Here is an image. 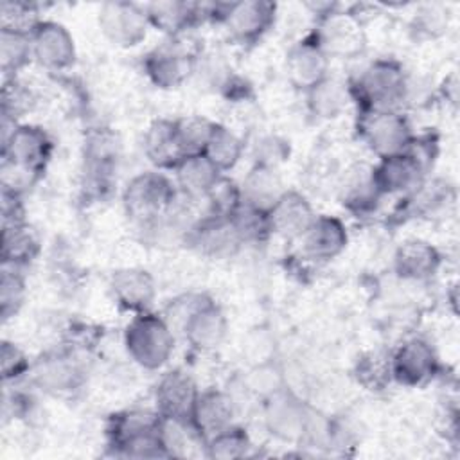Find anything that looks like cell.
I'll use <instances>...</instances> for the list:
<instances>
[{"instance_id": "cell-1", "label": "cell", "mask_w": 460, "mask_h": 460, "mask_svg": "<svg viewBox=\"0 0 460 460\" xmlns=\"http://www.w3.org/2000/svg\"><path fill=\"white\" fill-rule=\"evenodd\" d=\"M156 410H124L108 420V447L120 458H167Z\"/></svg>"}, {"instance_id": "cell-2", "label": "cell", "mask_w": 460, "mask_h": 460, "mask_svg": "<svg viewBox=\"0 0 460 460\" xmlns=\"http://www.w3.org/2000/svg\"><path fill=\"white\" fill-rule=\"evenodd\" d=\"M349 90L358 111L399 110L410 95V81L399 61L379 58L349 83Z\"/></svg>"}, {"instance_id": "cell-3", "label": "cell", "mask_w": 460, "mask_h": 460, "mask_svg": "<svg viewBox=\"0 0 460 460\" xmlns=\"http://www.w3.org/2000/svg\"><path fill=\"white\" fill-rule=\"evenodd\" d=\"M180 192L174 180L160 171H144L133 176L122 190L126 216L140 226H153L176 205Z\"/></svg>"}, {"instance_id": "cell-4", "label": "cell", "mask_w": 460, "mask_h": 460, "mask_svg": "<svg viewBox=\"0 0 460 460\" xmlns=\"http://www.w3.org/2000/svg\"><path fill=\"white\" fill-rule=\"evenodd\" d=\"M124 347L140 368L160 370L174 352L172 325L153 311L137 313L124 329Z\"/></svg>"}, {"instance_id": "cell-5", "label": "cell", "mask_w": 460, "mask_h": 460, "mask_svg": "<svg viewBox=\"0 0 460 460\" xmlns=\"http://www.w3.org/2000/svg\"><path fill=\"white\" fill-rule=\"evenodd\" d=\"M356 129L361 142L377 160L406 151L415 137L410 120L399 110L358 111Z\"/></svg>"}, {"instance_id": "cell-6", "label": "cell", "mask_w": 460, "mask_h": 460, "mask_svg": "<svg viewBox=\"0 0 460 460\" xmlns=\"http://www.w3.org/2000/svg\"><path fill=\"white\" fill-rule=\"evenodd\" d=\"M277 5L266 0H241L210 5V20L221 23L239 45L257 43L275 23Z\"/></svg>"}, {"instance_id": "cell-7", "label": "cell", "mask_w": 460, "mask_h": 460, "mask_svg": "<svg viewBox=\"0 0 460 460\" xmlns=\"http://www.w3.org/2000/svg\"><path fill=\"white\" fill-rule=\"evenodd\" d=\"M264 426L284 442H304L314 411L289 388H282L262 401Z\"/></svg>"}, {"instance_id": "cell-8", "label": "cell", "mask_w": 460, "mask_h": 460, "mask_svg": "<svg viewBox=\"0 0 460 460\" xmlns=\"http://www.w3.org/2000/svg\"><path fill=\"white\" fill-rule=\"evenodd\" d=\"M2 129V160L41 176L54 151L50 135L36 124L16 122Z\"/></svg>"}, {"instance_id": "cell-9", "label": "cell", "mask_w": 460, "mask_h": 460, "mask_svg": "<svg viewBox=\"0 0 460 460\" xmlns=\"http://www.w3.org/2000/svg\"><path fill=\"white\" fill-rule=\"evenodd\" d=\"M181 332L185 341L199 352L217 349L228 332V320L223 309L208 296H189L187 309L181 314Z\"/></svg>"}, {"instance_id": "cell-10", "label": "cell", "mask_w": 460, "mask_h": 460, "mask_svg": "<svg viewBox=\"0 0 460 460\" xmlns=\"http://www.w3.org/2000/svg\"><path fill=\"white\" fill-rule=\"evenodd\" d=\"M313 36L329 58H356L367 45L359 16L336 9L320 14Z\"/></svg>"}, {"instance_id": "cell-11", "label": "cell", "mask_w": 460, "mask_h": 460, "mask_svg": "<svg viewBox=\"0 0 460 460\" xmlns=\"http://www.w3.org/2000/svg\"><path fill=\"white\" fill-rule=\"evenodd\" d=\"M390 368L394 383L415 388L435 379L440 370V361L435 347L426 338L413 336L390 352Z\"/></svg>"}, {"instance_id": "cell-12", "label": "cell", "mask_w": 460, "mask_h": 460, "mask_svg": "<svg viewBox=\"0 0 460 460\" xmlns=\"http://www.w3.org/2000/svg\"><path fill=\"white\" fill-rule=\"evenodd\" d=\"M97 23L102 36L115 47L129 49L138 45L146 34L149 20L146 7L135 2L110 0L99 7Z\"/></svg>"}, {"instance_id": "cell-13", "label": "cell", "mask_w": 460, "mask_h": 460, "mask_svg": "<svg viewBox=\"0 0 460 460\" xmlns=\"http://www.w3.org/2000/svg\"><path fill=\"white\" fill-rule=\"evenodd\" d=\"M176 40L178 38H171V41L151 49L142 61L147 79L156 88H178L196 70V56Z\"/></svg>"}, {"instance_id": "cell-14", "label": "cell", "mask_w": 460, "mask_h": 460, "mask_svg": "<svg viewBox=\"0 0 460 460\" xmlns=\"http://www.w3.org/2000/svg\"><path fill=\"white\" fill-rule=\"evenodd\" d=\"M32 59L50 70L61 72L75 63V41L70 31L54 20H41L31 31Z\"/></svg>"}, {"instance_id": "cell-15", "label": "cell", "mask_w": 460, "mask_h": 460, "mask_svg": "<svg viewBox=\"0 0 460 460\" xmlns=\"http://www.w3.org/2000/svg\"><path fill=\"white\" fill-rule=\"evenodd\" d=\"M199 392L196 379L187 370H167L155 386V410L164 419L189 422Z\"/></svg>"}, {"instance_id": "cell-16", "label": "cell", "mask_w": 460, "mask_h": 460, "mask_svg": "<svg viewBox=\"0 0 460 460\" xmlns=\"http://www.w3.org/2000/svg\"><path fill=\"white\" fill-rule=\"evenodd\" d=\"M331 58L323 52L313 34L293 43L286 54L288 81L300 92H309L329 77Z\"/></svg>"}, {"instance_id": "cell-17", "label": "cell", "mask_w": 460, "mask_h": 460, "mask_svg": "<svg viewBox=\"0 0 460 460\" xmlns=\"http://www.w3.org/2000/svg\"><path fill=\"white\" fill-rule=\"evenodd\" d=\"M428 169L410 153L402 151L374 164V178L383 196H410L426 181Z\"/></svg>"}, {"instance_id": "cell-18", "label": "cell", "mask_w": 460, "mask_h": 460, "mask_svg": "<svg viewBox=\"0 0 460 460\" xmlns=\"http://www.w3.org/2000/svg\"><path fill=\"white\" fill-rule=\"evenodd\" d=\"M149 25L169 38H180L203 20H210V4L164 0L146 4Z\"/></svg>"}, {"instance_id": "cell-19", "label": "cell", "mask_w": 460, "mask_h": 460, "mask_svg": "<svg viewBox=\"0 0 460 460\" xmlns=\"http://www.w3.org/2000/svg\"><path fill=\"white\" fill-rule=\"evenodd\" d=\"M110 291L124 311L137 314L151 311L156 298V282L147 270L129 266L111 273Z\"/></svg>"}, {"instance_id": "cell-20", "label": "cell", "mask_w": 460, "mask_h": 460, "mask_svg": "<svg viewBox=\"0 0 460 460\" xmlns=\"http://www.w3.org/2000/svg\"><path fill=\"white\" fill-rule=\"evenodd\" d=\"M34 383L50 394H70L84 381L79 361L70 352L43 354L31 368Z\"/></svg>"}, {"instance_id": "cell-21", "label": "cell", "mask_w": 460, "mask_h": 460, "mask_svg": "<svg viewBox=\"0 0 460 460\" xmlns=\"http://www.w3.org/2000/svg\"><path fill=\"white\" fill-rule=\"evenodd\" d=\"M300 241L305 259L327 262L345 250L349 243V234L347 226L340 217L329 214H316L314 221L300 237Z\"/></svg>"}, {"instance_id": "cell-22", "label": "cell", "mask_w": 460, "mask_h": 460, "mask_svg": "<svg viewBox=\"0 0 460 460\" xmlns=\"http://www.w3.org/2000/svg\"><path fill=\"white\" fill-rule=\"evenodd\" d=\"M185 241L199 253L216 259L232 255L241 246L230 219L210 214H205L190 225L185 234Z\"/></svg>"}, {"instance_id": "cell-23", "label": "cell", "mask_w": 460, "mask_h": 460, "mask_svg": "<svg viewBox=\"0 0 460 460\" xmlns=\"http://www.w3.org/2000/svg\"><path fill=\"white\" fill-rule=\"evenodd\" d=\"M271 234L284 239H300L316 217L309 199L298 192L286 189L268 210Z\"/></svg>"}, {"instance_id": "cell-24", "label": "cell", "mask_w": 460, "mask_h": 460, "mask_svg": "<svg viewBox=\"0 0 460 460\" xmlns=\"http://www.w3.org/2000/svg\"><path fill=\"white\" fill-rule=\"evenodd\" d=\"M234 417H235V404L232 397L223 390L210 388V390L199 392L196 404L192 408L189 424L205 444L207 438L230 428L234 424Z\"/></svg>"}, {"instance_id": "cell-25", "label": "cell", "mask_w": 460, "mask_h": 460, "mask_svg": "<svg viewBox=\"0 0 460 460\" xmlns=\"http://www.w3.org/2000/svg\"><path fill=\"white\" fill-rule=\"evenodd\" d=\"M383 194L374 178V165L359 162L350 165L340 183V203L356 216L376 210Z\"/></svg>"}, {"instance_id": "cell-26", "label": "cell", "mask_w": 460, "mask_h": 460, "mask_svg": "<svg viewBox=\"0 0 460 460\" xmlns=\"http://www.w3.org/2000/svg\"><path fill=\"white\" fill-rule=\"evenodd\" d=\"M440 264L442 255L438 248L422 239H408L394 253V271L404 280H429Z\"/></svg>"}, {"instance_id": "cell-27", "label": "cell", "mask_w": 460, "mask_h": 460, "mask_svg": "<svg viewBox=\"0 0 460 460\" xmlns=\"http://www.w3.org/2000/svg\"><path fill=\"white\" fill-rule=\"evenodd\" d=\"M144 155L158 171H172L183 156L174 120L156 119L144 133Z\"/></svg>"}, {"instance_id": "cell-28", "label": "cell", "mask_w": 460, "mask_h": 460, "mask_svg": "<svg viewBox=\"0 0 460 460\" xmlns=\"http://www.w3.org/2000/svg\"><path fill=\"white\" fill-rule=\"evenodd\" d=\"M172 172L180 196L189 199H203L212 183L223 174L205 155H189L181 158Z\"/></svg>"}, {"instance_id": "cell-29", "label": "cell", "mask_w": 460, "mask_h": 460, "mask_svg": "<svg viewBox=\"0 0 460 460\" xmlns=\"http://www.w3.org/2000/svg\"><path fill=\"white\" fill-rule=\"evenodd\" d=\"M284 190L277 169L261 164H253L241 183L243 201L262 210H270Z\"/></svg>"}, {"instance_id": "cell-30", "label": "cell", "mask_w": 460, "mask_h": 460, "mask_svg": "<svg viewBox=\"0 0 460 460\" xmlns=\"http://www.w3.org/2000/svg\"><path fill=\"white\" fill-rule=\"evenodd\" d=\"M38 253H40V237L27 225V221L2 226V244H0L2 266L22 268L31 261H34Z\"/></svg>"}, {"instance_id": "cell-31", "label": "cell", "mask_w": 460, "mask_h": 460, "mask_svg": "<svg viewBox=\"0 0 460 460\" xmlns=\"http://www.w3.org/2000/svg\"><path fill=\"white\" fill-rule=\"evenodd\" d=\"M305 97L309 111L318 119H334L341 115L349 102H352L349 83H343L331 75L309 92H305Z\"/></svg>"}, {"instance_id": "cell-32", "label": "cell", "mask_w": 460, "mask_h": 460, "mask_svg": "<svg viewBox=\"0 0 460 460\" xmlns=\"http://www.w3.org/2000/svg\"><path fill=\"white\" fill-rule=\"evenodd\" d=\"M244 153V140L230 128L216 122L214 131L207 142L203 155L214 164V167L226 174L232 171Z\"/></svg>"}, {"instance_id": "cell-33", "label": "cell", "mask_w": 460, "mask_h": 460, "mask_svg": "<svg viewBox=\"0 0 460 460\" xmlns=\"http://www.w3.org/2000/svg\"><path fill=\"white\" fill-rule=\"evenodd\" d=\"M32 59V43L29 32L0 29V68L4 79L16 74Z\"/></svg>"}, {"instance_id": "cell-34", "label": "cell", "mask_w": 460, "mask_h": 460, "mask_svg": "<svg viewBox=\"0 0 460 460\" xmlns=\"http://www.w3.org/2000/svg\"><path fill=\"white\" fill-rule=\"evenodd\" d=\"M241 244H257L271 235L268 210L257 208L250 203H241L228 217Z\"/></svg>"}, {"instance_id": "cell-35", "label": "cell", "mask_w": 460, "mask_h": 460, "mask_svg": "<svg viewBox=\"0 0 460 460\" xmlns=\"http://www.w3.org/2000/svg\"><path fill=\"white\" fill-rule=\"evenodd\" d=\"M354 377L365 390H385L394 381L390 368V352L386 354L383 350H368L361 354L354 367Z\"/></svg>"}, {"instance_id": "cell-36", "label": "cell", "mask_w": 460, "mask_h": 460, "mask_svg": "<svg viewBox=\"0 0 460 460\" xmlns=\"http://www.w3.org/2000/svg\"><path fill=\"white\" fill-rule=\"evenodd\" d=\"M203 449H205V456L208 458L235 460L248 455V451L252 449V440L243 428L232 424L230 428L207 438L203 444Z\"/></svg>"}, {"instance_id": "cell-37", "label": "cell", "mask_w": 460, "mask_h": 460, "mask_svg": "<svg viewBox=\"0 0 460 460\" xmlns=\"http://www.w3.org/2000/svg\"><path fill=\"white\" fill-rule=\"evenodd\" d=\"M216 120H210L201 115H187L174 120L176 137L183 156L189 155H203L207 142L214 131Z\"/></svg>"}, {"instance_id": "cell-38", "label": "cell", "mask_w": 460, "mask_h": 460, "mask_svg": "<svg viewBox=\"0 0 460 460\" xmlns=\"http://www.w3.org/2000/svg\"><path fill=\"white\" fill-rule=\"evenodd\" d=\"M243 385L252 395L261 397L264 401L266 397L282 390L286 386V379L280 365L273 358H270V359L253 363L252 368L246 372Z\"/></svg>"}, {"instance_id": "cell-39", "label": "cell", "mask_w": 460, "mask_h": 460, "mask_svg": "<svg viewBox=\"0 0 460 460\" xmlns=\"http://www.w3.org/2000/svg\"><path fill=\"white\" fill-rule=\"evenodd\" d=\"M203 199L207 203V214L217 217H230L235 212V208L243 203L241 185L226 174H221L212 183Z\"/></svg>"}, {"instance_id": "cell-40", "label": "cell", "mask_w": 460, "mask_h": 460, "mask_svg": "<svg viewBox=\"0 0 460 460\" xmlns=\"http://www.w3.org/2000/svg\"><path fill=\"white\" fill-rule=\"evenodd\" d=\"M25 279L14 266H2L0 275V314L4 320L14 316L25 300Z\"/></svg>"}, {"instance_id": "cell-41", "label": "cell", "mask_w": 460, "mask_h": 460, "mask_svg": "<svg viewBox=\"0 0 460 460\" xmlns=\"http://www.w3.org/2000/svg\"><path fill=\"white\" fill-rule=\"evenodd\" d=\"M38 22H41V18L32 4L4 0L0 5V29L31 34Z\"/></svg>"}, {"instance_id": "cell-42", "label": "cell", "mask_w": 460, "mask_h": 460, "mask_svg": "<svg viewBox=\"0 0 460 460\" xmlns=\"http://www.w3.org/2000/svg\"><path fill=\"white\" fill-rule=\"evenodd\" d=\"M0 368H2L4 383H9V381H18L23 376L31 374L32 363L16 343L4 340L0 347Z\"/></svg>"}, {"instance_id": "cell-43", "label": "cell", "mask_w": 460, "mask_h": 460, "mask_svg": "<svg viewBox=\"0 0 460 460\" xmlns=\"http://www.w3.org/2000/svg\"><path fill=\"white\" fill-rule=\"evenodd\" d=\"M289 153V147L286 144V140L275 137V135H268L262 137L261 140H257L255 149H253V156H255V164L261 165H268V167H275L286 160Z\"/></svg>"}, {"instance_id": "cell-44", "label": "cell", "mask_w": 460, "mask_h": 460, "mask_svg": "<svg viewBox=\"0 0 460 460\" xmlns=\"http://www.w3.org/2000/svg\"><path fill=\"white\" fill-rule=\"evenodd\" d=\"M0 199H2L0 201V207H2V226L16 225V223H23L25 221L22 194H16V192L2 189Z\"/></svg>"}]
</instances>
